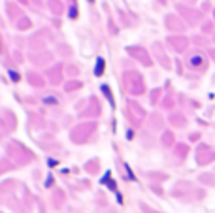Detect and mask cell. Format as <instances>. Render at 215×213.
Returning <instances> with one entry per match:
<instances>
[{
	"label": "cell",
	"instance_id": "1",
	"mask_svg": "<svg viewBox=\"0 0 215 213\" xmlns=\"http://www.w3.org/2000/svg\"><path fill=\"white\" fill-rule=\"evenodd\" d=\"M102 68H104V60L98 59V64H96V76H100V74H102Z\"/></svg>",
	"mask_w": 215,
	"mask_h": 213
}]
</instances>
